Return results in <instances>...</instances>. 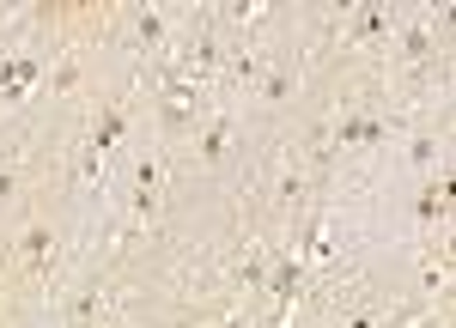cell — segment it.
<instances>
[{
    "mask_svg": "<svg viewBox=\"0 0 456 328\" xmlns=\"http://www.w3.org/2000/svg\"><path fill=\"white\" fill-rule=\"evenodd\" d=\"M305 274H311V268H305V261H292V255H281V261H268V280H262V292H268V298L281 304V316L292 310V298L305 292Z\"/></svg>",
    "mask_w": 456,
    "mask_h": 328,
    "instance_id": "cell-3",
    "label": "cell"
},
{
    "mask_svg": "<svg viewBox=\"0 0 456 328\" xmlns=\"http://www.w3.org/2000/svg\"><path fill=\"white\" fill-rule=\"evenodd\" d=\"M79 85H86V55H61V61L49 68V92H55V98H73Z\"/></svg>",
    "mask_w": 456,
    "mask_h": 328,
    "instance_id": "cell-9",
    "label": "cell"
},
{
    "mask_svg": "<svg viewBox=\"0 0 456 328\" xmlns=\"http://www.w3.org/2000/svg\"><path fill=\"white\" fill-rule=\"evenodd\" d=\"M256 92H262L268 104H281V98H292V73H286V68H268L262 79H256Z\"/></svg>",
    "mask_w": 456,
    "mask_h": 328,
    "instance_id": "cell-13",
    "label": "cell"
},
{
    "mask_svg": "<svg viewBox=\"0 0 456 328\" xmlns=\"http://www.w3.org/2000/svg\"><path fill=\"white\" fill-rule=\"evenodd\" d=\"M73 177L79 182H104V152L86 140V152H79V164H73Z\"/></svg>",
    "mask_w": 456,
    "mask_h": 328,
    "instance_id": "cell-14",
    "label": "cell"
},
{
    "mask_svg": "<svg viewBox=\"0 0 456 328\" xmlns=\"http://www.w3.org/2000/svg\"><path fill=\"white\" fill-rule=\"evenodd\" d=\"M104 310H110V292H104V286H86L79 298H73V310H68V328H92V323H104Z\"/></svg>",
    "mask_w": 456,
    "mask_h": 328,
    "instance_id": "cell-8",
    "label": "cell"
},
{
    "mask_svg": "<svg viewBox=\"0 0 456 328\" xmlns=\"http://www.w3.org/2000/svg\"><path fill=\"white\" fill-rule=\"evenodd\" d=\"M12 188H19V177H12V171H6V164H0V201H6V195H12Z\"/></svg>",
    "mask_w": 456,
    "mask_h": 328,
    "instance_id": "cell-19",
    "label": "cell"
},
{
    "mask_svg": "<svg viewBox=\"0 0 456 328\" xmlns=\"http://www.w3.org/2000/svg\"><path fill=\"white\" fill-rule=\"evenodd\" d=\"M408 158H414V164H432V158H438V140H432V134H420V140L408 146Z\"/></svg>",
    "mask_w": 456,
    "mask_h": 328,
    "instance_id": "cell-17",
    "label": "cell"
},
{
    "mask_svg": "<svg viewBox=\"0 0 456 328\" xmlns=\"http://www.w3.org/2000/svg\"><path fill=\"white\" fill-rule=\"evenodd\" d=\"M225 152H232V122H225V116H208V122H201V146H195V158H201V164H219Z\"/></svg>",
    "mask_w": 456,
    "mask_h": 328,
    "instance_id": "cell-7",
    "label": "cell"
},
{
    "mask_svg": "<svg viewBox=\"0 0 456 328\" xmlns=\"http://www.w3.org/2000/svg\"><path fill=\"white\" fill-rule=\"evenodd\" d=\"M329 134H335V146H378L389 134V122L384 116H341Z\"/></svg>",
    "mask_w": 456,
    "mask_h": 328,
    "instance_id": "cell-4",
    "label": "cell"
},
{
    "mask_svg": "<svg viewBox=\"0 0 456 328\" xmlns=\"http://www.w3.org/2000/svg\"><path fill=\"white\" fill-rule=\"evenodd\" d=\"M159 122H165V128H195V122H201V85L183 79V73H171V79L159 85Z\"/></svg>",
    "mask_w": 456,
    "mask_h": 328,
    "instance_id": "cell-1",
    "label": "cell"
},
{
    "mask_svg": "<svg viewBox=\"0 0 456 328\" xmlns=\"http://www.w3.org/2000/svg\"><path fill=\"white\" fill-rule=\"evenodd\" d=\"M110 328H134V323H110Z\"/></svg>",
    "mask_w": 456,
    "mask_h": 328,
    "instance_id": "cell-22",
    "label": "cell"
},
{
    "mask_svg": "<svg viewBox=\"0 0 456 328\" xmlns=\"http://www.w3.org/2000/svg\"><path fill=\"white\" fill-rule=\"evenodd\" d=\"M402 55H408L414 68H426V61L438 55V36L426 31V25H408V31H402Z\"/></svg>",
    "mask_w": 456,
    "mask_h": 328,
    "instance_id": "cell-12",
    "label": "cell"
},
{
    "mask_svg": "<svg viewBox=\"0 0 456 328\" xmlns=\"http://www.w3.org/2000/svg\"><path fill=\"white\" fill-rule=\"evenodd\" d=\"M134 43H141V49H165V43H171V12H165V6L134 12Z\"/></svg>",
    "mask_w": 456,
    "mask_h": 328,
    "instance_id": "cell-6",
    "label": "cell"
},
{
    "mask_svg": "<svg viewBox=\"0 0 456 328\" xmlns=\"http://www.w3.org/2000/svg\"><path fill=\"white\" fill-rule=\"evenodd\" d=\"M384 31H389V12H378V6H365V12H359V19H353V43H359V49H371V43H384Z\"/></svg>",
    "mask_w": 456,
    "mask_h": 328,
    "instance_id": "cell-10",
    "label": "cell"
},
{
    "mask_svg": "<svg viewBox=\"0 0 456 328\" xmlns=\"http://www.w3.org/2000/svg\"><path fill=\"white\" fill-rule=\"evenodd\" d=\"M12 255H19V274H25V280H49V268H55V231H49L43 219H31V225L19 231Z\"/></svg>",
    "mask_w": 456,
    "mask_h": 328,
    "instance_id": "cell-2",
    "label": "cell"
},
{
    "mask_svg": "<svg viewBox=\"0 0 456 328\" xmlns=\"http://www.w3.org/2000/svg\"><path fill=\"white\" fill-rule=\"evenodd\" d=\"M189 328H232V323H189Z\"/></svg>",
    "mask_w": 456,
    "mask_h": 328,
    "instance_id": "cell-21",
    "label": "cell"
},
{
    "mask_svg": "<svg viewBox=\"0 0 456 328\" xmlns=\"http://www.w3.org/2000/svg\"><path fill=\"white\" fill-rule=\"evenodd\" d=\"M37 73H43L37 61H0V92H6V98H25Z\"/></svg>",
    "mask_w": 456,
    "mask_h": 328,
    "instance_id": "cell-11",
    "label": "cell"
},
{
    "mask_svg": "<svg viewBox=\"0 0 456 328\" xmlns=\"http://www.w3.org/2000/svg\"><path fill=\"white\" fill-rule=\"evenodd\" d=\"M0 316H6V274H0Z\"/></svg>",
    "mask_w": 456,
    "mask_h": 328,
    "instance_id": "cell-20",
    "label": "cell"
},
{
    "mask_svg": "<svg viewBox=\"0 0 456 328\" xmlns=\"http://www.w3.org/2000/svg\"><path fill=\"white\" fill-rule=\"evenodd\" d=\"M122 134H128V104H104L92 116V146H98V152L122 146Z\"/></svg>",
    "mask_w": 456,
    "mask_h": 328,
    "instance_id": "cell-5",
    "label": "cell"
},
{
    "mask_svg": "<svg viewBox=\"0 0 456 328\" xmlns=\"http://www.w3.org/2000/svg\"><path fill=\"white\" fill-rule=\"evenodd\" d=\"M305 195H311V182L298 177V171H292V177H281V207H305Z\"/></svg>",
    "mask_w": 456,
    "mask_h": 328,
    "instance_id": "cell-16",
    "label": "cell"
},
{
    "mask_svg": "<svg viewBox=\"0 0 456 328\" xmlns=\"http://www.w3.org/2000/svg\"><path fill=\"white\" fill-rule=\"evenodd\" d=\"M420 292H438V298H444V292H451V268H444V261H426L420 268Z\"/></svg>",
    "mask_w": 456,
    "mask_h": 328,
    "instance_id": "cell-15",
    "label": "cell"
},
{
    "mask_svg": "<svg viewBox=\"0 0 456 328\" xmlns=\"http://www.w3.org/2000/svg\"><path fill=\"white\" fill-rule=\"evenodd\" d=\"M232 73H238L244 85H256V79H262V61H256V55H238V61H232Z\"/></svg>",
    "mask_w": 456,
    "mask_h": 328,
    "instance_id": "cell-18",
    "label": "cell"
}]
</instances>
